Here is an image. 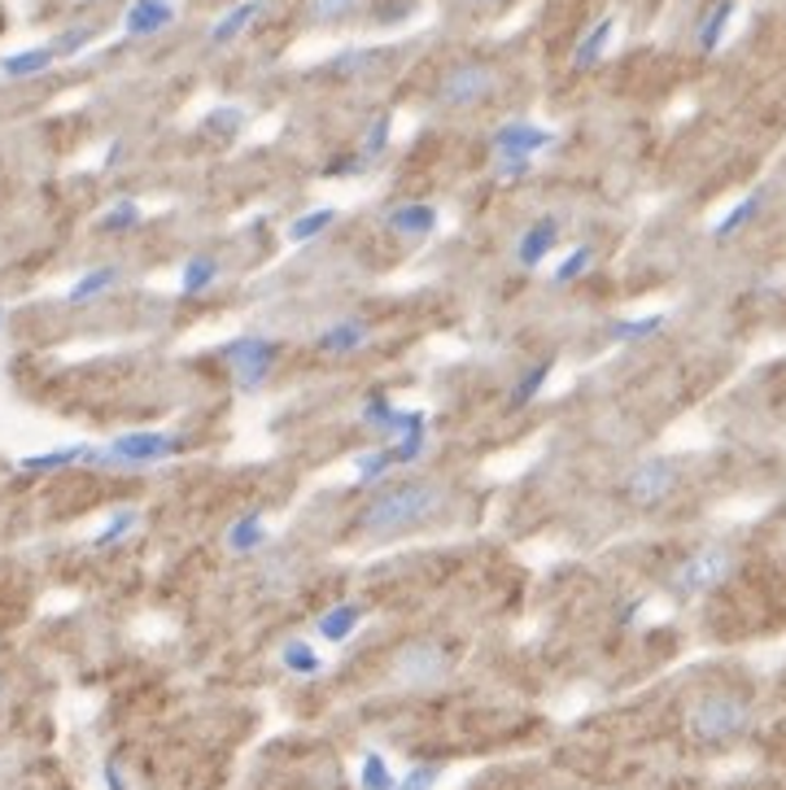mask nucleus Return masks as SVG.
<instances>
[{
  "mask_svg": "<svg viewBox=\"0 0 786 790\" xmlns=\"http://www.w3.org/2000/svg\"><path fill=\"white\" fill-rule=\"evenodd\" d=\"M498 92V70L485 61H459L437 79V105L441 109H476Z\"/></svg>",
  "mask_w": 786,
  "mask_h": 790,
  "instance_id": "obj_4",
  "label": "nucleus"
},
{
  "mask_svg": "<svg viewBox=\"0 0 786 790\" xmlns=\"http://www.w3.org/2000/svg\"><path fill=\"white\" fill-rule=\"evenodd\" d=\"M761 206H765V193H761V188H756V193H748V197H743V201H739V206H735V210H730V214L713 228V236H717V241H726V236L743 232V228L756 219V210H761Z\"/></svg>",
  "mask_w": 786,
  "mask_h": 790,
  "instance_id": "obj_23",
  "label": "nucleus"
},
{
  "mask_svg": "<svg viewBox=\"0 0 786 790\" xmlns=\"http://www.w3.org/2000/svg\"><path fill=\"white\" fill-rule=\"evenodd\" d=\"M263 9H267V0H241L236 9H228V13H223L215 26H210V44H215V48L232 44V39H236V35H241V31H245V26H250V22L263 13Z\"/></svg>",
  "mask_w": 786,
  "mask_h": 790,
  "instance_id": "obj_16",
  "label": "nucleus"
},
{
  "mask_svg": "<svg viewBox=\"0 0 786 790\" xmlns=\"http://www.w3.org/2000/svg\"><path fill=\"white\" fill-rule=\"evenodd\" d=\"M215 280H219V263L206 258V254H193V258L184 263V271H180V293H184V298H197V293H206Z\"/></svg>",
  "mask_w": 786,
  "mask_h": 790,
  "instance_id": "obj_22",
  "label": "nucleus"
},
{
  "mask_svg": "<svg viewBox=\"0 0 786 790\" xmlns=\"http://www.w3.org/2000/svg\"><path fill=\"white\" fill-rule=\"evenodd\" d=\"M263 542H267V520H263V511H245V515L232 520V528H228V550H232V555H254Z\"/></svg>",
  "mask_w": 786,
  "mask_h": 790,
  "instance_id": "obj_15",
  "label": "nucleus"
},
{
  "mask_svg": "<svg viewBox=\"0 0 786 790\" xmlns=\"http://www.w3.org/2000/svg\"><path fill=\"white\" fill-rule=\"evenodd\" d=\"M612 35H616V18H603V22H594L586 35H581V44H577V53H573V61H577V70H590L603 53H608V44H612Z\"/></svg>",
  "mask_w": 786,
  "mask_h": 790,
  "instance_id": "obj_21",
  "label": "nucleus"
},
{
  "mask_svg": "<svg viewBox=\"0 0 786 790\" xmlns=\"http://www.w3.org/2000/svg\"><path fill=\"white\" fill-rule=\"evenodd\" d=\"M241 127H245V109H241V105H219V109L206 114V131H210V136L232 140Z\"/></svg>",
  "mask_w": 786,
  "mask_h": 790,
  "instance_id": "obj_30",
  "label": "nucleus"
},
{
  "mask_svg": "<svg viewBox=\"0 0 786 790\" xmlns=\"http://www.w3.org/2000/svg\"><path fill=\"white\" fill-rule=\"evenodd\" d=\"M74 9H88V4H101V0H70Z\"/></svg>",
  "mask_w": 786,
  "mask_h": 790,
  "instance_id": "obj_41",
  "label": "nucleus"
},
{
  "mask_svg": "<svg viewBox=\"0 0 786 790\" xmlns=\"http://www.w3.org/2000/svg\"><path fill=\"white\" fill-rule=\"evenodd\" d=\"M397 790H402V787H397Z\"/></svg>",
  "mask_w": 786,
  "mask_h": 790,
  "instance_id": "obj_43",
  "label": "nucleus"
},
{
  "mask_svg": "<svg viewBox=\"0 0 786 790\" xmlns=\"http://www.w3.org/2000/svg\"><path fill=\"white\" fill-rule=\"evenodd\" d=\"M140 219H145L140 201H114L101 214V232H131V228H140Z\"/></svg>",
  "mask_w": 786,
  "mask_h": 790,
  "instance_id": "obj_29",
  "label": "nucleus"
},
{
  "mask_svg": "<svg viewBox=\"0 0 786 790\" xmlns=\"http://www.w3.org/2000/svg\"><path fill=\"white\" fill-rule=\"evenodd\" d=\"M385 223L402 236H428L437 228V210L428 201H406V206H393L385 214Z\"/></svg>",
  "mask_w": 786,
  "mask_h": 790,
  "instance_id": "obj_14",
  "label": "nucleus"
},
{
  "mask_svg": "<svg viewBox=\"0 0 786 790\" xmlns=\"http://www.w3.org/2000/svg\"><path fill=\"white\" fill-rule=\"evenodd\" d=\"M441 507H446V489L437 480H406V485H393L385 493H377L359 511L355 528L368 533V537H397V533L419 528L424 520H432Z\"/></svg>",
  "mask_w": 786,
  "mask_h": 790,
  "instance_id": "obj_1",
  "label": "nucleus"
},
{
  "mask_svg": "<svg viewBox=\"0 0 786 790\" xmlns=\"http://www.w3.org/2000/svg\"><path fill=\"white\" fill-rule=\"evenodd\" d=\"M393 463H397L393 450H368V454L355 458V480H359V485H372V480H381V476L390 472Z\"/></svg>",
  "mask_w": 786,
  "mask_h": 790,
  "instance_id": "obj_32",
  "label": "nucleus"
},
{
  "mask_svg": "<svg viewBox=\"0 0 786 790\" xmlns=\"http://www.w3.org/2000/svg\"><path fill=\"white\" fill-rule=\"evenodd\" d=\"M53 61H57L53 44H44V48H22V53L0 57V74H4V79H31V74H44Z\"/></svg>",
  "mask_w": 786,
  "mask_h": 790,
  "instance_id": "obj_17",
  "label": "nucleus"
},
{
  "mask_svg": "<svg viewBox=\"0 0 786 790\" xmlns=\"http://www.w3.org/2000/svg\"><path fill=\"white\" fill-rule=\"evenodd\" d=\"M551 144H555V131H551V127H538V123H524V118L502 123V127L494 131V153H498V158H529V162H533V153H542V149H551Z\"/></svg>",
  "mask_w": 786,
  "mask_h": 790,
  "instance_id": "obj_9",
  "label": "nucleus"
},
{
  "mask_svg": "<svg viewBox=\"0 0 786 790\" xmlns=\"http://www.w3.org/2000/svg\"><path fill=\"white\" fill-rule=\"evenodd\" d=\"M337 219V210L333 206H320V210H307L302 219H293L289 223V241L293 245H307V241H315L320 232H328V223Z\"/></svg>",
  "mask_w": 786,
  "mask_h": 790,
  "instance_id": "obj_25",
  "label": "nucleus"
},
{
  "mask_svg": "<svg viewBox=\"0 0 786 790\" xmlns=\"http://www.w3.org/2000/svg\"><path fill=\"white\" fill-rule=\"evenodd\" d=\"M175 22V0H131L127 13H123V31L131 39H145V35H158Z\"/></svg>",
  "mask_w": 786,
  "mask_h": 790,
  "instance_id": "obj_10",
  "label": "nucleus"
},
{
  "mask_svg": "<svg viewBox=\"0 0 786 790\" xmlns=\"http://www.w3.org/2000/svg\"><path fill=\"white\" fill-rule=\"evenodd\" d=\"M92 454H96L92 445H61V450H48V454H31L18 467L39 476V472H57V467H70V463H92Z\"/></svg>",
  "mask_w": 786,
  "mask_h": 790,
  "instance_id": "obj_20",
  "label": "nucleus"
},
{
  "mask_svg": "<svg viewBox=\"0 0 786 790\" xmlns=\"http://www.w3.org/2000/svg\"><path fill=\"white\" fill-rule=\"evenodd\" d=\"M114 284H118V267H92L88 276H79V280L70 284L66 302H70V306H88V302L105 298V293H109Z\"/></svg>",
  "mask_w": 786,
  "mask_h": 790,
  "instance_id": "obj_18",
  "label": "nucleus"
},
{
  "mask_svg": "<svg viewBox=\"0 0 786 790\" xmlns=\"http://www.w3.org/2000/svg\"><path fill=\"white\" fill-rule=\"evenodd\" d=\"M390 127H393L390 114H377V118H372V127H368V136H363V162H377V158L385 153V144H390Z\"/></svg>",
  "mask_w": 786,
  "mask_h": 790,
  "instance_id": "obj_35",
  "label": "nucleus"
},
{
  "mask_svg": "<svg viewBox=\"0 0 786 790\" xmlns=\"http://www.w3.org/2000/svg\"><path fill=\"white\" fill-rule=\"evenodd\" d=\"M223 359H228V368H232L236 390H241V394H258V390L267 385V376L276 372L280 350H276V341H267V337H236V341L223 350Z\"/></svg>",
  "mask_w": 786,
  "mask_h": 790,
  "instance_id": "obj_6",
  "label": "nucleus"
},
{
  "mask_svg": "<svg viewBox=\"0 0 786 790\" xmlns=\"http://www.w3.org/2000/svg\"><path fill=\"white\" fill-rule=\"evenodd\" d=\"M359 787H363V790H397V782H393V774H390V765H385L377 752H368V756H363Z\"/></svg>",
  "mask_w": 786,
  "mask_h": 790,
  "instance_id": "obj_33",
  "label": "nucleus"
},
{
  "mask_svg": "<svg viewBox=\"0 0 786 790\" xmlns=\"http://www.w3.org/2000/svg\"><path fill=\"white\" fill-rule=\"evenodd\" d=\"M105 787H109V790H127V782L118 778V765H105Z\"/></svg>",
  "mask_w": 786,
  "mask_h": 790,
  "instance_id": "obj_39",
  "label": "nucleus"
},
{
  "mask_svg": "<svg viewBox=\"0 0 786 790\" xmlns=\"http://www.w3.org/2000/svg\"><path fill=\"white\" fill-rule=\"evenodd\" d=\"M467 4H476V9H494V4H502V0H467Z\"/></svg>",
  "mask_w": 786,
  "mask_h": 790,
  "instance_id": "obj_40",
  "label": "nucleus"
},
{
  "mask_svg": "<svg viewBox=\"0 0 786 790\" xmlns=\"http://www.w3.org/2000/svg\"><path fill=\"white\" fill-rule=\"evenodd\" d=\"M551 372H555V359H542L538 368H529V372L520 376V385L511 390V406H529L533 397L542 394V385L551 381Z\"/></svg>",
  "mask_w": 786,
  "mask_h": 790,
  "instance_id": "obj_28",
  "label": "nucleus"
},
{
  "mask_svg": "<svg viewBox=\"0 0 786 790\" xmlns=\"http://www.w3.org/2000/svg\"><path fill=\"white\" fill-rule=\"evenodd\" d=\"M363 0H307L302 4V18L311 26H333V22H346Z\"/></svg>",
  "mask_w": 786,
  "mask_h": 790,
  "instance_id": "obj_24",
  "label": "nucleus"
},
{
  "mask_svg": "<svg viewBox=\"0 0 786 790\" xmlns=\"http://www.w3.org/2000/svg\"><path fill=\"white\" fill-rule=\"evenodd\" d=\"M748 725H752L748 699L726 695V690L704 695V699L691 708V734H695L700 743H730V739H739Z\"/></svg>",
  "mask_w": 786,
  "mask_h": 790,
  "instance_id": "obj_2",
  "label": "nucleus"
},
{
  "mask_svg": "<svg viewBox=\"0 0 786 790\" xmlns=\"http://www.w3.org/2000/svg\"><path fill=\"white\" fill-rule=\"evenodd\" d=\"M377 61V53H342V57H333V74H355V70H368Z\"/></svg>",
  "mask_w": 786,
  "mask_h": 790,
  "instance_id": "obj_37",
  "label": "nucleus"
},
{
  "mask_svg": "<svg viewBox=\"0 0 786 790\" xmlns=\"http://www.w3.org/2000/svg\"><path fill=\"white\" fill-rule=\"evenodd\" d=\"M92 39H96V26H88V22H83V26H70V31H61V35L53 39V53H57V57H70V53L88 48Z\"/></svg>",
  "mask_w": 786,
  "mask_h": 790,
  "instance_id": "obj_36",
  "label": "nucleus"
},
{
  "mask_svg": "<svg viewBox=\"0 0 786 790\" xmlns=\"http://www.w3.org/2000/svg\"><path fill=\"white\" fill-rule=\"evenodd\" d=\"M450 673V660L437 642H406L397 655H393V682L406 686V690H428V686H441Z\"/></svg>",
  "mask_w": 786,
  "mask_h": 790,
  "instance_id": "obj_7",
  "label": "nucleus"
},
{
  "mask_svg": "<svg viewBox=\"0 0 786 790\" xmlns=\"http://www.w3.org/2000/svg\"><path fill=\"white\" fill-rule=\"evenodd\" d=\"M590 263H594V249L590 245H581V249H573L559 267H555V284H573V280H581L586 271H590Z\"/></svg>",
  "mask_w": 786,
  "mask_h": 790,
  "instance_id": "obj_34",
  "label": "nucleus"
},
{
  "mask_svg": "<svg viewBox=\"0 0 786 790\" xmlns=\"http://www.w3.org/2000/svg\"><path fill=\"white\" fill-rule=\"evenodd\" d=\"M363 620V603H337L320 616V638L324 642H346Z\"/></svg>",
  "mask_w": 786,
  "mask_h": 790,
  "instance_id": "obj_19",
  "label": "nucleus"
},
{
  "mask_svg": "<svg viewBox=\"0 0 786 790\" xmlns=\"http://www.w3.org/2000/svg\"><path fill=\"white\" fill-rule=\"evenodd\" d=\"M678 489V467L664 463V458H651V463H638L625 480V498L634 507H660L669 493Z\"/></svg>",
  "mask_w": 786,
  "mask_h": 790,
  "instance_id": "obj_8",
  "label": "nucleus"
},
{
  "mask_svg": "<svg viewBox=\"0 0 786 790\" xmlns=\"http://www.w3.org/2000/svg\"><path fill=\"white\" fill-rule=\"evenodd\" d=\"M735 13H739V0H717V4L700 18V31H695L700 53H717V48H721V39H726V31H730Z\"/></svg>",
  "mask_w": 786,
  "mask_h": 790,
  "instance_id": "obj_13",
  "label": "nucleus"
},
{
  "mask_svg": "<svg viewBox=\"0 0 786 790\" xmlns=\"http://www.w3.org/2000/svg\"><path fill=\"white\" fill-rule=\"evenodd\" d=\"M0 328H4V306H0Z\"/></svg>",
  "mask_w": 786,
  "mask_h": 790,
  "instance_id": "obj_42",
  "label": "nucleus"
},
{
  "mask_svg": "<svg viewBox=\"0 0 786 790\" xmlns=\"http://www.w3.org/2000/svg\"><path fill=\"white\" fill-rule=\"evenodd\" d=\"M432 778H437V769H411V774H406V787L402 790H428L432 787Z\"/></svg>",
  "mask_w": 786,
  "mask_h": 790,
  "instance_id": "obj_38",
  "label": "nucleus"
},
{
  "mask_svg": "<svg viewBox=\"0 0 786 790\" xmlns=\"http://www.w3.org/2000/svg\"><path fill=\"white\" fill-rule=\"evenodd\" d=\"M664 328V315H643V320H621L612 324V341H647Z\"/></svg>",
  "mask_w": 786,
  "mask_h": 790,
  "instance_id": "obj_31",
  "label": "nucleus"
},
{
  "mask_svg": "<svg viewBox=\"0 0 786 790\" xmlns=\"http://www.w3.org/2000/svg\"><path fill=\"white\" fill-rule=\"evenodd\" d=\"M555 241H559V223H555V219H538V223L520 236V245H516V263H520V267H538V263L555 249Z\"/></svg>",
  "mask_w": 786,
  "mask_h": 790,
  "instance_id": "obj_11",
  "label": "nucleus"
},
{
  "mask_svg": "<svg viewBox=\"0 0 786 790\" xmlns=\"http://www.w3.org/2000/svg\"><path fill=\"white\" fill-rule=\"evenodd\" d=\"M735 572V550L730 546H721V542H713V546H700V550H691L678 568H673V577H669V585H673V594H682V599H695V594H708V590H717L726 577Z\"/></svg>",
  "mask_w": 786,
  "mask_h": 790,
  "instance_id": "obj_3",
  "label": "nucleus"
},
{
  "mask_svg": "<svg viewBox=\"0 0 786 790\" xmlns=\"http://www.w3.org/2000/svg\"><path fill=\"white\" fill-rule=\"evenodd\" d=\"M280 660H285V669H289V673H298V677H315V673L324 669V660L315 655V647H311V642H302V638L285 642Z\"/></svg>",
  "mask_w": 786,
  "mask_h": 790,
  "instance_id": "obj_27",
  "label": "nucleus"
},
{
  "mask_svg": "<svg viewBox=\"0 0 786 790\" xmlns=\"http://www.w3.org/2000/svg\"><path fill=\"white\" fill-rule=\"evenodd\" d=\"M184 445L175 432H123L109 445L92 454V463H114V467H149L162 458H175Z\"/></svg>",
  "mask_w": 786,
  "mask_h": 790,
  "instance_id": "obj_5",
  "label": "nucleus"
},
{
  "mask_svg": "<svg viewBox=\"0 0 786 790\" xmlns=\"http://www.w3.org/2000/svg\"><path fill=\"white\" fill-rule=\"evenodd\" d=\"M136 524H140V511L123 507V511H114V515L101 524V533L92 537V546H96V550H109V546H118V542H123V537H127Z\"/></svg>",
  "mask_w": 786,
  "mask_h": 790,
  "instance_id": "obj_26",
  "label": "nucleus"
},
{
  "mask_svg": "<svg viewBox=\"0 0 786 790\" xmlns=\"http://www.w3.org/2000/svg\"><path fill=\"white\" fill-rule=\"evenodd\" d=\"M368 341H372V328H368L363 320H342V324H333V328L320 333V350H324V355H355V350H363Z\"/></svg>",
  "mask_w": 786,
  "mask_h": 790,
  "instance_id": "obj_12",
  "label": "nucleus"
}]
</instances>
